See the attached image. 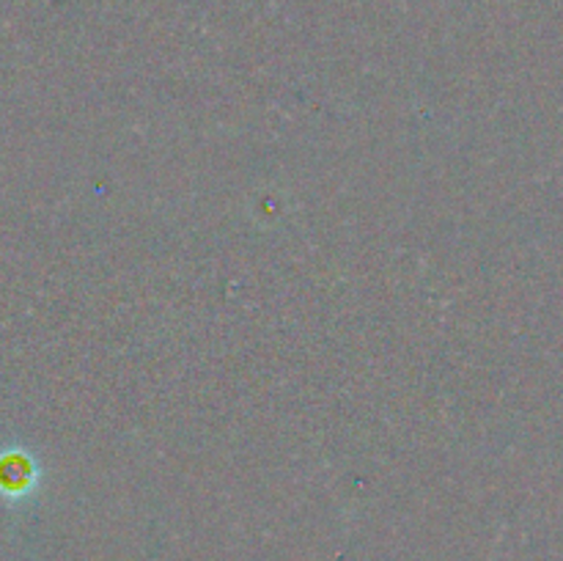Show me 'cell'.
I'll return each instance as SVG.
<instances>
[{
    "label": "cell",
    "mask_w": 563,
    "mask_h": 561,
    "mask_svg": "<svg viewBox=\"0 0 563 561\" xmlns=\"http://www.w3.org/2000/svg\"><path fill=\"white\" fill-rule=\"evenodd\" d=\"M33 482V473L27 468L25 457L5 454L0 457V493L3 495H22Z\"/></svg>",
    "instance_id": "obj_1"
}]
</instances>
